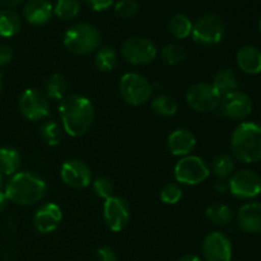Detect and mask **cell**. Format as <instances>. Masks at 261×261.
Wrapping results in <instances>:
<instances>
[{
  "label": "cell",
  "instance_id": "obj_38",
  "mask_svg": "<svg viewBox=\"0 0 261 261\" xmlns=\"http://www.w3.org/2000/svg\"><path fill=\"white\" fill-rule=\"evenodd\" d=\"M13 50L10 46L0 43V66H5L12 61Z\"/></svg>",
  "mask_w": 261,
  "mask_h": 261
},
{
  "label": "cell",
  "instance_id": "obj_31",
  "mask_svg": "<svg viewBox=\"0 0 261 261\" xmlns=\"http://www.w3.org/2000/svg\"><path fill=\"white\" fill-rule=\"evenodd\" d=\"M161 58L167 65H178L185 60L186 53L177 43H168L161 50Z\"/></svg>",
  "mask_w": 261,
  "mask_h": 261
},
{
  "label": "cell",
  "instance_id": "obj_22",
  "mask_svg": "<svg viewBox=\"0 0 261 261\" xmlns=\"http://www.w3.org/2000/svg\"><path fill=\"white\" fill-rule=\"evenodd\" d=\"M20 154L17 149L10 147L0 148V173L13 176L20 167Z\"/></svg>",
  "mask_w": 261,
  "mask_h": 261
},
{
  "label": "cell",
  "instance_id": "obj_11",
  "mask_svg": "<svg viewBox=\"0 0 261 261\" xmlns=\"http://www.w3.org/2000/svg\"><path fill=\"white\" fill-rule=\"evenodd\" d=\"M121 55L133 65H147L157 58V47L148 38L132 37L122 43Z\"/></svg>",
  "mask_w": 261,
  "mask_h": 261
},
{
  "label": "cell",
  "instance_id": "obj_37",
  "mask_svg": "<svg viewBox=\"0 0 261 261\" xmlns=\"http://www.w3.org/2000/svg\"><path fill=\"white\" fill-rule=\"evenodd\" d=\"M97 256H98V261H117L116 252L109 246H103L98 249Z\"/></svg>",
  "mask_w": 261,
  "mask_h": 261
},
{
  "label": "cell",
  "instance_id": "obj_35",
  "mask_svg": "<svg viewBox=\"0 0 261 261\" xmlns=\"http://www.w3.org/2000/svg\"><path fill=\"white\" fill-rule=\"evenodd\" d=\"M93 191L98 198L107 200L114 196V185L107 177H98L93 181Z\"/></svg>",
  "mask_w": 261,
  "mask_h": 261
},
{
  "label": "cell",
  "instance_id": "obj_30",
  "mask_svg": "<svg viewBox=\"0 0 261 261\" xmlns=\"http://www.w3.org/2000/svg\"><path fill=\"white\" fill-rule=\"evenodd\" d=\"M212 170L218 178H227L232 176L234 170V161L229 154H218L212 162Z\"/></svg>",
  "mask_w": 261,
  "mask_h": 261
},
{
  "label": "cell",
  "instance_id": "obj_1",
  "mask_svg": "<svg viewBox=\"0 0 261 261\" xmlns=\"http://www.w3.org/2000/svg\"><path fill=\"white\" fill-rule=\"evenodd\" d=\"M64 132L73 138L82 137L94 121V107L91 99L82 94H68L59 106Z\"/></svg>",
  "mask_w": 261,
  "mask_h": 261
},
{
  "label": "cell",
  "instance_id": "obj_45",
  "mask_svg": "<svg viewBox=\"0 0 261 261\" xmlns=\"http://www.w3.org/2000/svg\"><path fill=\"white\" fill-rule=\"evenodd\" d=\"M231 261H234V260H231Z\"/></svg>",
  "mask_w": 261,
  "mask_h": 261
},
{
  "label": "cell",
  "instance_id": "obj_40",
  "mask_svg": "<svg viewBox=\"0 0 261 261\" xmlns=\"http://www.w3.org/2000/svg\"><path fill=\"white\" fill-rule=\"evenodd\" d=\"M7 205H8L7 195H5V193L0 191V213H2L5 208H7Z\"/></svg>",
  "mask_w": 261,
  "mask_h": 261
},
{
  "label": "cell",
  "instance_id": "obj_13",
  "mask_svg": "<svg viewBox=\"0 0 261 261\" xmlns=\"http://www.w3.org/2000/svg\"><path fill=\"white\" fill-rule=\"evenodd\" d=\"M203 256L206 261H231L232 249L231 240L219 231L206 234L203 241Z\"/></svg>",
  "mask_w": 261,
  "mask_h": 261
},
{
  "label": "cell",
  "instance_id": "obj_23",
  "mask_svg": "<svg viewBox=\"0 0 261 261\" xmlns=\"http://www.w3.org/2000/svg\"><path fill=\"white\" fill-rule=\"evenodd\" d=\"M20 27H22V20L14 10H0V36L2 37H13L19 32Z\"/></svg>",
  "mask_w": 261,
  "mask_h": 261
},
{
  "label": "cell",
  "instance_id": "obj_8",
  "mask_svg": "<svg viewBox=\"0 0 261 261\" xmlns=\"http://www.w3.org/2000/svg\"><path fill=\"white\" fill-rule=\"evenodd\" d=\"M221 101V93L212 83H196L186 92V102L196 112L216 111Z\"/></svg>",
  "mask_w": 261,
  "mask_h": 261
},
{
  "label": "cell",
  "instance_id": "obj_44",
  "mask_svg": "<svg viewBox=\"0 0 261 261\" xmlns=\"http://www.w3.org/2000/svg\"><path fill=\"white\" fill-rule=\"evenodd\" d=\"M259 30H260V32H261V17H260V19H259Z\"/></svg>",
  "mask_w": 261,
  "mask_h": 261
},
{
  "label": "cell",
  "instance_id": "obj_6",
  "mask_svg": "<svg viewBox=\"0 0 261 261\" xmlns=\"http://www.w3.org/2000/svg\"><path fill=\"white\" fill-rule=\"evenodd\" d=\"M226 32L223 19L217 14H205L196 20L193 25L194 41L199 45L213 46L221 42Z\"/></svg>",
  "mask_w": 261,
  "mask_h": 261
},
{
  "label": "cell",
  "instance_id": "obj_26",
  "mask_svg": "<svg viewBox=\"0 0 261 261\" xmlns=\"http://www.w3.org/2000/svg\"><path fill=\"white\" fill-rule=\"evenodd\" d=\"M193 25L194 24L190 20V18L186 17L185 14H181V13L173 15L170 19V22H168L170 32L178 40L188 38L191 35V32H193Z\"/></svg>",
  "mask_w": 261,
  "mask_h": 261
},
{
  "label": "cell",
  "instance_id": "obj_36",
  "mask_svg": "<svg viewBox=\"0 0 261 261\" xmlns=\"http://www.w3.org/2000/svg\"><path fill=\"white\" fill-rule=\"evenodd\" d=\"M86 4L88 7H91L92 9L96 10V12H103L107 10L112 4H114V0H84Z\"/></svg>",
  "mask_w": 261,
  "mask_h": 261
},
{
  "label": "cell",
  "instance_id": "obj_3",
  "mask_svg": "<svg viewBox=\"0 0 261 261\" xmlns=\"http://www.w3.org/2000/svg\"><path fill=\"white\" fill-rule=\"evenodd\" d=\"M231 150L236 160L244 163L261 161V125L241 122L231 137Z\"/></svg>",
  "mask_w": 261,
  "mask_h": 261
},
{
  "label": "cell",
  "instance_id": "obj_28",
  "mask_svg": "<svg viewBox=\"0 0 261 261\" xmlns=\"http://www.w3.org/2000/svg\"><path fill=\"white\" fill-rule=\"evenodd\" d=\"M81 12L78 0H58L54 7V14L61 20H73Z\"/></svg>",
  "mask_w": 261,
  "mask_h": 261
},
{
  "label": "cell",
  "instance_id": "obj_29",
  "mask_svg": "<svg viewBox=\"0 0 261 261\" xmlns=\"http://www.w3.org/2000/svg\"><path fill=\"white\" fill-rule=\"evenodd\" d=\"M153 111L163 117H171L177 112V102L167 94L157 96L152 102Z\"/></svg>",
  "mask_w": 261,
  "mask_h": 261
},
{
  "label": "cell",
  "instance_id": "obj_12",
  "mask_svg": "<svg viewBox=\"0 0 261 261\" xmlns=\"http://www.w3.org/2000/svg\"><path fill=\"white\" fill-rule=\"evenodd\" d=\"M254 109V103L249 94L241 91H233L222 97L219 110L222 115L231 120H245Z\"/></svg>",
  "mask_w": 261,
  "mask_h": 261
},
{
  "label": "cell",
  "instance_id": "obj_27",
  "mask_svg": "<svg viewBox=\"0 0 261 261\" xmlns=\"http://www.w3.org/2000/svg\"><path fill=\"white\" fill-rule=\"evenodd\" d=\"M206 218L216 226H227L233 219V212L226 204H213L206 209Z\"/></svg>",
  "mask_w": 261,
  "mask_h": 261
},
{
  "label": "cell",
  "instance_id": "obj_34",
  "mask_svg": "<svg viewBox=\"0 0 261 261\" xmlns=\"http://www.w3.org/2000/svg\"><path fill=\"white\" fill-rule=\"evenodd\" d=\"M115 12L121 18H133L139 12V4L137 0H119L115 4Z\"/></svg>",
  "mask_w": 261,
  "mask_h": 261
},
{
  "label": "cell",
  "instance_id": "obj_39",
  "mask_svg": "<svg viewBox=\"0 0 261 261\" xmlns=\"http://www.w3.org/2000/svg\"><path fill=\"white\" fill-rule=\"evenodd\" d=\"M22 2L23 0H0V5L4 7L5 9H12V8L19 5Z\"/></svg>",
  "mask_w": 261,
  "mask_h": 261
},
{
  "label": "cell",
  "instance_id": "obj_9",
  "mask_svg": "<svg viewBox=\"0 0 261 261\" xmlns=\"http://www.w3.org/2000/svg\"><path fill=\"white\" fill-rule=\"evenodd\" d=\"M231 194L242 200H250L261 194V176L254 170H240L228 181Z\"/></svg>",
  "mask_w": 261,
  "mask_h": 261
},
{
  "label": "cell",
  "instance_id": "obj_43",
  "mask_svg": "<svg viewBox=\"0 0 261 261\" xmlns=\"http://www.w3.org/2000/svg\"><path fill=\"white\" fill-rule=\"evenodd\" d=\"M2 182H3V175L0 173V186H2Z\"/></svg>",
  "mask_w": 261,
  "mask_h": 261
},
{
  "label": "cell",
  "instance_id": "obj_32",
  "mask_svg": "<svg viewBox=\"0 0 261 261\" xmlns=\"http://www.w3.org/2000/svg\"><path fill=\"white\" fill-rule=\"evenodd\" d=\"M41 138L46 144L55 147L60 144L61 140V130L55 121H45L40 127Z\"/></svg>",
  "mask_w": 261,
  "mask_h": 261
},
{
  "label": "cell",
  "instance_id": "obj_21",
  "mask_svg": "<svg viewBox=\"0 0 261 261\" xmlns=\"http://www.w3.org/2000/svg\"><path fill=\"white\" fill-rule=\"evenodd\" d=\"M212 84L221 93V96L223 97L224 94H228L231 92L237 91L239 81H237L236 73L233 71V69L227 68L226 66V68H221L214 74Z\"/></svg>",
  "mask_w": 261,
  "mask_h": 261
},
{
  "label": "cell",
  "instance_id": "obj_19",
  "mask_svg": "<svg viewBox=\"0 0 261 261\" xmlns=\"http://www.w3.org/2000/svg\"><path fill=\"white\" fill-rule=\"evenodd\" d=\"M53 14L54 7L48 0H28L23 9L24 19L33 25L46 24Z\"/></svg>",
  "mask_w": 261,
  "mask_h": 261
},
{
  "label": "cell",
  "instance_id": "obj_14",
  "mask_svg": "<svg viewBox=\"0 0 261 261\" xmlns=\"http://www.w3.org/2000/svg\"><path fill=\"white\" fill-rule=\"evenodd\" d=\"M103 218L111 231H122L130 219V208L127 201L119 196H111L105 200Z\"/></svg>",
  "mask_w": 261,
  "mask_h": 261
},
{
  "label": "cell",
  "instance_id": "obj_7",
  "mask_svg": "<svg viewBox=\"0 0 261 261\" xmlns=\"http://www.w3.org/2000/svg\"><path fill=\"white\" fill-rule=\"evenodd\" d=\"M211 176V168L198 155L182 157L175 166V178L184 185H199Z\"/></svg>",
  "mask_w": 261,
  "mask_h": 261
},
{
  "label": "cell",
  "instance_id": "obj_15",
  "mask_svg": "<svg viewBox=\"0 0 261 261\" xmlns=\"http://www.w3.org/2000/svg\"><path fill=\"white\" fill-rule=\"evenodd\" d=\"M60 176L66 185L74 189H84L92 182L91 168L86 162L76 158H71L63 163Z\"/></svg>",
  "mask_w": 261,
  "mask_h": 261
},
{
  "label": "cell",
  "instance_id": "obj_20",
  "mask_svg": "<svg viewBox=\"0 0 261 261\" xmlns=\"http://www.w3.org/2000/svg\"><path fill=\"white\" fill-rule=\"evenodd\" d=\"M236 61L239 68L244 73L256 75L261 73V51L256 46H242L236 54Z\"/></svg>",
  "mask_w": 261,
  "mask_h": 261
},
{
  "label": "cell",
  "instance_id": "obj_25",
  "mask_svg": "<svg viewBox=\"0 0 261 261\" xmlns=\"http://www.w3.org/2000/svg\"><path fill=\"white\" fill-rule=\"evenodd\" d=\"M94 63H96L98 70L111 71L116 68L117 63H119V55L111 46H102L97 51Z\"/></svg>",
  "mask_w": 261,
  "mask_h": 261
},
{
  "label": "cell",
  "instance_id": "obj_33",
  "mask_svg": "<svg viewBox=\"0 0 261 261\" xmlns=\"http://www.w3.org/2000/svg\"><path fill=\"white\" fill-rule=\"evenodd\" d=\"M182 198V189L177 184H167L161 190V200L165 204H177L180 199Z\"/></svg>",
  "mask_w": 261,
  "mask_h": 261
},
{
  "label": "cell",
  "instance_id": "obj_10",
  "mask_svg": "<svg viewBox=\"0 0 261 261\" xmlns=\"http://www.w3.org/2000/svg\"><path fill=\"white\" fill-rule=\"evenodd\" d=\"M19 111L31 121L43 120L50 115V102L47 96L35 88H28L20 94L18 101Z\"/></svg>",
  "mask_w": 261,
  "mask_h": 261
},
{
  "label": "cell",
  "instance_id": "obj_41",
  "mask_svg": "<svg viewBox=\"0 0 261 261\" xmlns=\"http://www.w3.org/2000/svg\"><path fill=\"white\" fill-rule=\"evenodd\" d=\"M177 261H201V259L196 255H184L182 257H180Z\"/></svg>",
  "mask_w": 261,
  "mask_h": 261
},
{
  "label": "cell",
  "instance_id": "obj_5",
  "mask_svg": "<svg viewBox=\"0 0 261 261\" xmlns=\"http://www.w3.org/2000/svg\"><path fill=\"white\" fill-rule=\"evenodd\" d=\"M120 94L126 103L140 106L149 101L152 86L145 76L138 73H126L120 79Z\"/></svg>",
  "mask_w": 261,
  "mask_h": 261
},
{
  "label": "cell",
  "instance_id": "obj_4",
  "mask_svg": "<svg viewBox=\"0 0 261 261\" xmlns=\"http://www.w3.org/2000/svg\"><path fill=\"white\" fill-rule=\"evenodd\" d=\"M101 45V33L89 23L73 24L64 35V46L75 55H88L98 50Z\"/></svg>",
  "mask_w": 261,
  "mask_h": 261
},
{
  "label": "cell",
  "instance_id": "obj_24",
  "mask_svg": "<svg viewBox=\"0 0 261 261\" xmlns=\"http://www.w3.org/2000/svg\"><path fill=\"white\" fill-rule=\"evenodd\" d=\"M45 91L47 98L54 99V101H61L64 97L68 96L66 94V92H68V82H66L65 76L59 73L53 74L46 82Z\"/></svg>",
  "mask_w": 261,
  "mask_h": 261
},
{
  "label": "cell",
  "instance_id": "obj_17",
  "mask_svg": "<svg viewBox=\"0 0 261 261\" xmlns=\"http://www.w3.org/2000/svg\"><path fill=\"white\" fill-rule=\"evenodd\" d=\"M236 223L246 233H261V203L252 201L242 205L236 216Z\"/></svg>",
  "mask_w": 261,
  "mask_h": 261
},
{
  "label": "cell",
  "instance_id": "obj_2",
  "mask_svg": "<svg viewBox=\"0 0 261 261\" xmlns=\"http://www.w3.org/2000/svg\"><path fill=\"white\" fill-rule=\"evenodd\" d=\"M47 186L38 175L33 172H17L10 177L5 188L8 200L19 205H35L45 196Z\"/></svg>",
  "mask_w": 261,
  "mask_h": 261
},
{
  "label": "cell",
  "instance_id": "obj_42",
  "mask_svg": "<svg viewBox=\"0 0 261 261\" xmlns=\"http://www.w3.org/2000/svg\"><path fill=\"white\" fill-rule=\"evenodd\" d=\"M2 74H0V92H2Z\"/></svg>",
  "mask_w": 261,
  "mask_h": 261
},
{
  "label": "cell",
  "instance_id": "obj_16",
  "mask_svg": "<svg viewBox=\"0 0 261 261\" xmlns=\"http://www.w3.org/2000/svg\"><path fill=\"white\" fill-rule=\"evenodd\" d=\"M63 219V212L55 203H46L36 211L33 217L35 228L40 233H51L55 231Z\"/></svg>",
  "mask_w": 261,
  "mask_h": 261
},
{
  "label": "cell",
  "instance_id": "obj_18",
  "mask_svg": "<svg viewBox=\"0 0 261 261\" xmlns=\"http://www.w3.org/2000/svg\"><path fill=\"white\" fill-rule=\"evenodd\" d=\"M167 147L171 154L176 157H186L196 147V138L191 132L185 129H178L171 133L167 139Z\"/></svg>",
  "mask_w": 261,
  "mask_h": 261
}]
</instances>
